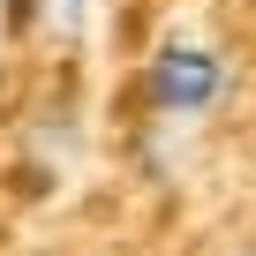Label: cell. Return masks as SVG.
<instances>
[{
  "label": "cell",
  "instance_id": "cell-1",
  "mask_svg": "<svg viewBox=\"0 0 256 256\" xmlns=\"http://www.w3.org/2000/svg\"><path fill=\"white\" fill-rule=\"evenodd\" d=\"M144 113L151 128H174V136H188V128H204L226 98H234V68L218 46L204 38H158V53L144 60Z\"/></svg>",
  "mask_w": 256,
  "mask_h": 256
},
{
  "label": "cell",
  "instance_id": "cell-2",
  "mask_svg": "<svg viewBox=\"0 0 256 256\" xmlns=\"http://www.w3.org/2000/svg\"><path fill=\"white\" fill-rule=\"evenodd\" d=\"M76 151H83V113H76V106H46V113L23 128V188L46 196V188L76 166Z\"/></svg>",
  "mask_w": 256,
  "mask_h": 256
}]
</instances>
